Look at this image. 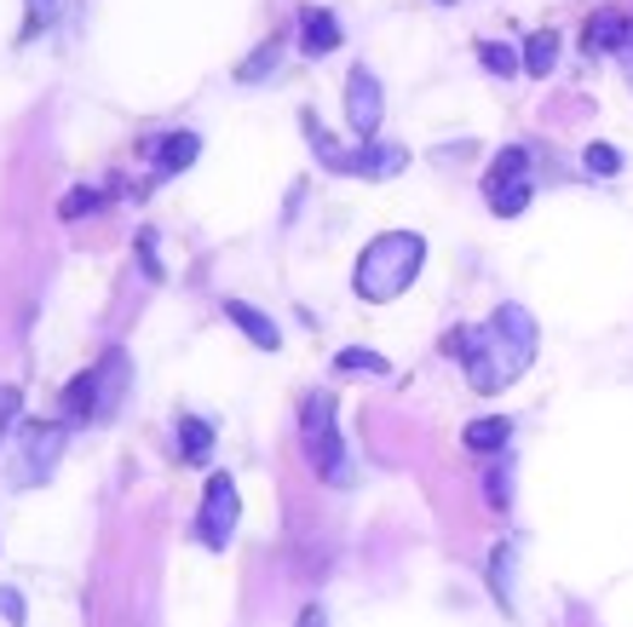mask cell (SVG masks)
<instances>
[{
    "mask_svg": "<svg viewBox=\"0 0 633 627\" xmlns=\"http://www.w3.org/2000/svg\"><path fill=\"white\" fill-rule=\"evenodd\" d=\"M461 362H466L473 392H484V397L501 392V386H513L529 362H536V317H529L524 306H501L484 329H473Z\"/></svg>",
    "mask_w": 633,
    "mask_h": 627,
    "instance_id": "6da1fadb",
    "label": "cell"
},
{
    "mask_svg": "<svg viewBox=\"0 0 633 627\" xmlns=\"http://www.w3.org/2000/svg\"><path fill=\"white\" fill-rule=\"evenodd\" d=\"M421 266H426V242H421L415 231H380L369 248H363L352 282H357L363 299L386 306V299L410 294V282L421 276Z\"/></svg>",
    "mask_w": 633,
    "mask_h": 627,
    "instance_id": "7a4b0ae2",
    "label": "cell"
},
{
    "mask_svg": "<svg viewBox=\"0 0 633 627\" xmlns=\"http://www.w3.org/2000/svg\"><path fill=\"white\" fill-rule=\"evenodd\" d=\"M58 455H64V427L58 420H24L12 438V460H7L12 490H40L58 472Z\"/></svg>",
    "mask_w": 633,
    "mask_h": 627,
    "instance_id": "3957f363",
    "label": "cell"
},
{
    "mask_svg": "<svg viewBox=\"0 0 633 627\" xmlns=\"http://www.w3.org/2000/svg\"><path fill=\"white\" fill-rule=\"evenodd\" d=\"M300 438H305V455L322 483H340L345 478V450H340V432H334V397L329 392H305L300 403Z\"/></svg>",
    "mask_w": 633,
    "mask_h": 627,
    "instance_id": "277c9868",
    "label": "cell"
},
{
    "mask_svg": "<svg viewBox=\"0 0 633 627\" xmlns=\"http://www.w3.org/2000/svg\"><path fill=\"white\" fill-rule=\"evenodd\" d=\"M236 524H242L236 478H231V472H214L208 490H202V507H196V541H202L208 553H219V548H231Z\"/></svg>",
    "mask_w": 633,
    "mask_h": 627,
    "instance_id": "5b68a950",
    "label": "cell"
},
{
    "mask_svg": "<svg viewBox=\"0 0 633 627\" xmlns=\"http://www.w3.org/2000/svg\"><path fill=\"white\" fill-rule=\"evenodd\" d=\"M305 133H312V145H317V156L329 161L334 173H363V179H392V173H403V156L398 145H363V150H340V145H329V133L317 127V115H305Z\"/></svg>",
    "mask_w": 633,
    "mask_h": 627,
    "instance_id": "8992f818",
    "label": "cell"
},
{
    "mask_svg": "<svg viewBox=\"0 0 633 627\" xmlns=\"http://www.w3.org/2000/svg\"><path fill=\"white\" fill-rule=\"evenodd\" d=\"M484 196H489V208H496L501 219H519V213L529 208V150L507 145L496 161H489Z\"/></svg>",
    "mask_w": 633,
    "mask_h": 627,
    "instance_id": "52a82bcc",
    "label": "cell"
},
{
    "mask_svg": "<svg viewBox=\"0 0 633 627\" xmlns=\"http://www.w3.org/2000/svg\"><path fill=\"white\" fill-rule=\"evenodd\" d=\"M345 115H352V127L363 133V138H375L380 133V115H386V93H380V81H375V70H352L345 75Z\"/></svg>",
    "mask_w": 633,
    "mask_h": 627,
    "instance_id": "ba28073f",
    "label": "cell"
},
{
    "mask_svg": "<svg viewBox=\"0 0 633 627\" xmlns=\"http://www.w3.org/2000/svg\"><path fill=\"white\" fill-rule=\"evenodd\" d=\"M340 47V17L329 7H300V52L305 58H322Z\"/></svg>",
    "mask_w": 633,
    "mask_h": 627,
    "instance_id": "9c48e42d",
    "label": "cell"
},
{
    "mask_svg": "<svg viewBox=\"0 0 633 627\" xmlns=\"http://www.w3.org/2000/svg\"><path fill=\"white\" fill-rule=\"evenodd\" d=\"M98 369V420H110L121 409V392H127V352H105V362H93Z\"/></svg>",
    "mask_w": 633,
    "mask_h": 627,
    "instance_id": "30bf717a",
    "label": "cell"
},
{
    "mask_svg": "<svg viewBox=\"0 0 633 627\" xmlns=\"http://www.w3.org/2000/svg\"><path fill=\"white\" fill-rule=\"evenodd\" d=\"M507 438H513V420L507 415H478V420H466V432H461V443L473 455H501Z\"/></svg>",
    "mask_w": 633,
    "mask_h": 627,
    "instance_id": "8fae6325",
    "label": "cell"
},
{
    "mask_svg": "<svg viewBox=\"0 0 633 627\" xmlns=\"http://www.w3.org/2000/svg\"><path fill=\"white\" fill-rule=\"evenodd\" d=\"M224 317H231V322H236V329H242V334H248V340H254V346H259V352H277V346H282V334H277V322H271V317H265L259 306H242V299H231V306H224Z\"/></svg>",
    "mask_w": 633,
    "mask_h": 627,
    "instance_id": "7c38bea8",
    "label": "cell"
},
{
    "mask_svg": "<svg viewBox=\"0 0 633 627\" xmlns=\"http://www.w3.org/2000/svg\"><path fill=\"white\" fill-rule=\"evenodd\" d=\"M64 420L70 427H81V420H98V369L75 374L64 386Z\"/></svg>",
    "mask_w": 633,
    "mask_h": 627,
    "instance_id": "4fadbf2b",
    "label": "cell"
},
{
    "mask_svg": "<svg viewBox=\"0 0 633 627\" xmlns=\"http://www.w3.org/2000/svg\"><path fill=\"white\" fill-rule=\"evenodd\" d=\"M196 156H202V138L196 133H168V138H161V150H156V168L161 173H185Z\"/></svg>",
    "mask_w": 633,
    "mask_h": 627,
    "instance_id": "5bb4252c",
    "label": "cell"
},
{
    "mask_svg": "<svg viewBox=\"0 0 633 627\" xmlns=\"http://www.w3.org/2000/svg\"><path fill=\"white\" fill-rule=\"evenodd\" d=\"M587 47H594V52H622L628 47V17L622 12H599L594 24H587Z\"/></svg>",
    "mask_w": 633,
    "mask_h": 627,
    "instance_id": "9a60e30c",
    "label": "cell"
},
{
    "mask_svg": "<svg viewBox=\"0 0 633 627\" xmlns=\"http://www.w3.org/2000/svg\"><path fill=\"white\" fill-rule=\"evenodd\" d=\"M179 455H185L191 467H196V460H208V455H214V427H208V420H196V415H185V420H179Z\"/></svg>",
    "mask_w": 633,
    "mask_h": 627,
    "instance_id": "2e32d148",
    "label": "cell"
},
{
    "mask_svg": "<svg viewBox=\"0 0 633 627\" xmlns=\"http://www.w3.org/2000/svg\"><path fill=\"white\" fill-rule=\"evenodd\" d=\"M553 58H559V35L553 29H536L524 47V75H553Z\"/></svg>",
    "mask_w": 633,
    "mask_h": 627,
    "instance_id": "e0dca14e",
    "label": "cell"
},
{
    "mask_svg": "<svg viewBox=\"0 0 633 627\" xmlns=\"http://www.w3.org/2000/svg\"><path fill=\"white\" fill-rule=\"evenodd\" d=\"M277 58H282V40H265L259 52H248V58L236 64V81H265V75H271V64H277Z\"/></svg>",
    "mask_w": 633,
    "mask_h": 627,
    "instance_id": "ac0fdd59",
    "label": "cell"
},
{
    "mask_svg": "<svg viewBox=\"0 0 633 627\" xmlns=\"http://www.w3.org/2000/svg\"><path fill=\"white\" fill-rule=\"evenodd\" d=\"M587 173L617 179V173H622V150H617V145H587Z\"/></svg>",
    "mask_w": 633,
    "mask_h": 627,
    "instance_id": "d6986e66",
    "label": "cell"
},
{
    "mask_svg": "<svg viewBox=\"0 0 633 627\" xmlns=\"http://www.w3.org/2000/svg\"><path fill=\"white\" fill-rule=\"evenodd\" d=\"M334 362H340V369H352V374H386V357H380V352H363V346L340 352Z\"/></svg>",
    "mask_w": 633,
    "mask_h": 627,
    "instance_id": "ffe728a7",
    "label": "cell"
},
{
    "mask_svg": "<svg viewBox=\"0 0 633 627\" xmlns=\"http://www.w3.org/2000/svg\"><path fill=\"white\" fill-rule=\"evenodd\" d=\"M478 64L496 70V75H513V70H519V52H513V47H496V40H484V47H478Z\"/></svg>",
    "mask_w": 633,
    "mask_h": 627,
    "instance_id": "44dd1931",
    "label": "cell"
},
{
    "mask_svg": "<svg viewBox=\"0 0 633 627\" xmlns=\"http://www.w3.org/2000/svg\"><path fill=\"white\" fill-rule=\"evenodd\" d=\"M58 12H64V0H29V24H24V40H29V35H40V29H47L52 17H58Z\"/></svg>",
    "mask_w": 633,
    "mask_h": 627,
    "instance_id": "7402d4cb",
    "label": "cell"
},
{
    "mask_svg": "<svg viewBox=\"0 0 633 627\" xmlns=\"http://www.w3.org/2000/svg\"><path fill=\"white\" fill-rule=\"evenodd\" d=\"M507 564H513V548L501 541L496 558H489V588H496V599H501V604H513V599H507Z\"/></svg>",
    "mask_w": 633,
    "mask_h": 627,
    "instance_id": "603a6c76",
    "label": "cell"
},
{
    "mask_svg": "<svg viewBox=\"0 0 633 627\" xmlns=\"http://www.w3.org/2000/svg\"><path fill=\"white\" fill-rule=\"evenodd\" d=\"M87 208H98V190H70L64 201H58V213H64V219H87Z\"/></svg>",
    "mask_w": 633,
    "mask_h": 627,
    "instance_id": "cb8c5ba5",
    "label": "cell"
},
{
    "mask_svg": "<svg viewBox=\"0 0 633 627\" xmlns=\"http://www.w3.org/2000/svg\"><path fill=\"white\" fill-rule=\"evenodd\" d=\"M484 490H489V507H507V472H489Z\"/></svg>",
    "mask_w": 633,
    "mask_h": 627,
    "instance_id": "d4e9b609",
    "label": "cell"
},
{
    "mask_svg": "<svg viewBox=\"0 0 633 627\" xmlns=\"http://www.w3.org/2000/svg\"><path fill=\"white\" fill-rule=\"evenodd\" d=\"M0 611H7V616L17 622V616H24V604H17V593H0Z\"/></svg>",
    "mask_w": 633,
    "mask_h": 627,
    "instance_id": "484cf974",
    "label": "cell"
},
{
    "mask_svg": "<svg viewBox=\"0 0 633 627\" xmlns=\"http://www.w3.org/2000/svg\"><path fill=\"white\" fill-rule=\"evenodd\" d=\"M300 627H322V611H317V604H312V611L300 616Z\"/></svg>",
    "mask_w": 633,
    "mask_h": 627,
    "instance_id": "4316f807",
    "label": "cell"
},
{
    "mask_svg": "<svg viewBox=\"0 0 633 627\" xmlns=\"http://www.w3.org/2000/svg\"><path fill=\"white\" fill-rule=\"evenodd\" d=\"M443 7H449V0H443Z\"/></svg>",
    "mask_w": 633,
    "mask_h": 627,
    "instance_id": "83f0119b",
    "label": "cell"
}]
</instances>
